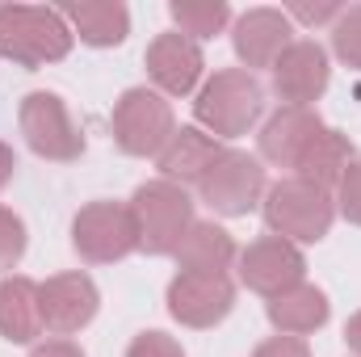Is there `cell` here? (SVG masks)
<instances>
[{"label": "cell", "instance_id": "cell-4", "mask_svg": "<svg viewBox=\"0 0 361 357\" xmlns=\"http://www.w3.org/2000/svg\"><path fill=\"white\" fill-rule=\"evenodd\" d=\"M126 206L139 227V253L147 257H173L193 227V198L173 181H143Z\"/></svg>", "mask_w": 361, "mask_h": 357}, {"label": "cell", "instance_id": "cell-26", "mask_svg": "<svg viewBox=\"0 0 361 357\" xmlns=\"http://www.w3.org/2000/svg\"><path fill=\"white\" fill-rule=\"evenodd\" d=\"M126 357H185V349H180L177 337H169V332L152 328V332H139V337L130 341Z\"/></svg>", "mask_w": 361, "mask_h": 357}, {"label": "cell", "instance_id": "cell-17", "mask_svg": "<svg viewBox=\"0 0 361 357\" xmlns=\"http://www.w3.org/2000/svg\"><path fill=\"white\" fill-rule=\"evenodd\" d=\"M42 332H47V324H42L38 282L25 273L0 277V337L13 345H38Z\"/></svg>", "mask_w": 361, "mask_h": 357}, {"label": "cell", "instance_id": "cell-13", "mask_svg": "<svg viewBox=\"0 0 361 357\" xmlns=\"http://www.w3.org/2000/svg\"><path fill=\"white\" fill-rule=\"evenodd\" d=\"M290 42H294V21L286 17V8L261 4V8L240 13L231 25V47H235V59L244 63V72L273 68Z\"/></svg>", "mask_w": 361, "mask_h": 357}, {"label": "cell", "instance_id": "cell-22", "mask_svg": "<svg viewBox=\"0 0 361 357\" xmlns=\"http://www.w3.org/2000/svg\"><path fill=\"white\" fill-rule=\"evenodd\" d=\"M169 13L177 21V34L193 38L197 47L231 25V4L227 0H173Z\"/></svg>", "mask_w": 361, "mask_h": 357}, {"label": "cell", "instance_id": "cell-30", "mask_svg": "<svg viewBox=\"0 0 361 357\" xmlns=\"http://www.w3.org/2000/svg\"><path fill=\"white\" fill-rule=\"evenodd\" d=\"M13 173H17V156H13V147L0 139V189L13 181Z\"/></svg>", "mask_w": 361, "mask_h": 357}, {"label": "cell", "instance_id": "cell-23", "mask_svg": "<svg viewBox=\"0 0 361 357\" xmlns=\"http://www.w3.org/2000/svg\"><path fill=\"white\" fill-rule=\"evenodd\" d=\"M332 51L345 68L361 72V4L341 8V17L332 21Z\"/></svg>", "mask_w": 361, "mask_h": 357}, {"label": "cell", "instance_id": "cell-31", "mask_svg": "<svg viewBox=\"0 0 361 357\" xmlns=\"http://www.w3.org/2000/svg\"><path fill=\"white\" fill-rule=\"evenodd\" d=\"M345 345H349V353L361 357V311L357 315H349V324H345Z\"/></svg>", "mask_w": 361, "mask_h": 357}, {"label": "cell", "instance_id": "cell-29", "mask_svg": "<svg viewBox=\"0 0 361 357\" xmlns=\"http://www.w3.org/2000/svg\"><path fill=\"white\" fill-rule=\"evenodd\" d=\"M30 357H85V349L76 345V341H68V337H51V341H38Z\"/></svg>", "mask_w": 361, "mask_h": 357}, {"label": "cell", "instance_id": "cell-25", "mask_svg": "<svg viewBox=\"0 0 361 357\" xmlns=\"http://www.w3.org/2000/svg\"><path fill=\"white\" fill-rule=\"evenodd\" d=\"M336 214H345L353 227H361V156L345 169V177L336 185Z\"/></svg>", "mask_w": 361, "mask_h": 357}, {"label": "cell", "instance_id": "cell-15", "mask_svg": "<svg viewBox=\"0 0 361 357\" xmlns=\"http://www.w3.org/2000/svg\"><path fill=\"white\" fill-rule=\"evenodd\" d=\"M328 122L315 114V109H294V105H281L277 114L265 118V126H261V135H257V156H261V164H273V169H290L294 173V164H298V156L307 152V143L324 131Z\"/></svg>", "mask_w": 361, "mask_h": 357}, {"label": "cell", "instance_id": "cell-16", "mask_svg": "<svg viewBox=\"0 0 361 357\" xmlns=\"http://www.w3.org/2000/svg\"><path fill=\"white\" fill-rule=\"evenodd\" d=\"M227 147L206 135L202 126H177V135L169 139V147L156 156V169H160V181H173V185H202V177L214 169V160L223 156Z\"/></svg>", "mask_w": 361, "mask_h": 357}, {"label": "cell", "instance_id": "cell-20", "mask_svg": "<svg viewBox=\"0 0 361 357\" xmlns=\"http://www.w3.org/2000/svg\"><path fill=\"white\" fill-rule=\"evenodd\" d=\"M173 257H177L180 273H227V269L235 265L240 248H235L231 231L219 227L214 219H206V223L193 219V227L185 231V240H180V248Z\"/></svg>", "mask_w": 361, "mask_h": 357}, {"label": "cell", "instance_id": "cell-7", "mask_svg": "<svg viewBox=\"0 0 361 357\" xmlns=\"http://www.w3.org/2000/svg\"><path fill=\"white\" fill-rule=\"evenodd\" d=\"M72 248L89 265H118L139 253V227L126 202H89L72 219Z\"/></svg>", "mask_w": 361, "mask_h": 357}, {"label": "cell", "instance_id": "cell-10", "mask_svg": "<svg viewBox=\"0 0 361 357\" xmlns=\"http://www.w3.org/2000/svg\"><path fill=\"white\" fill-rule=\"evenodd\" d=\"M235 307V282L227 273H177L169 282V315L180 328H214Z\"/></svg>", "mask_w": 361, "mask_h": 357}, {"label": "cell", "instance_id": "cell-24", "mask_svg": "<svg viewBox=\"0 0 361 357\" xmlns=\"http://www.w3.org/2000/svg\"><path fill=\"white\" fill-rule=\"evenodd\" d=\"M25 223H21V214H13L8 206H0V273L8 277L13 269L21 265V257H25Z\"/></svg>", "mask_w": 361, "mask_h": 357}, {"label": "cell", "instance_id": "cell-18", "mask_svg": "<svg viewBox=\"0 0 361 357\" xmlns=\"http://www.w3.org/2000/svg\"><path fill=\"white\" fill-rule=\"evenodd\" d=\"M265 315H269V324L281 332V337H302V341H307L311 332H319V328L328 324L332 303H328V294H324L319 286L298 282V286L281 290L277 298H269Z\"/></svg>", "mask_w": 361, "mask_h": 357}, {"label": "cell", "instance_id": "cell-2", "mask_svg": "<svg viewBox=\"0 0 361 357\" xmlns=\"http://www.w3.org/2000/svg\"><path fill=\"white\" fill-rule=\"evenodd\" d=\"M265 114V85L244 72V68H223L214 72L193 101V118L206 135L223 139H244Z\"/></svg>", "mask_w": 361, "mask_h": 357}, {"label": "cell", "instance_id": "cell-3", "mask_svg": "<svg viewBox=\"0 0 361 357\" xmlns=\"http://www.w3.org/2000/svg\"><path fill=\"white\" fill-rule=\"evenodd\" d=\"M261 214H265L269 236H281V240H290L298 248L302 244H319L332 231V223H336V193L319 189L311 181L281 177L265 189Z\"/></svg>", "mask_w": 361, "mask_h": 357}, {"label": "cell", "instance_id": "cell-9", "mask_svg": "<svg viewBox=\"0 0 361 357\" xmlns=\"http://www.w3.org/2000/svg\"><path fill=\"white\" fill-rule=\"evenodd\" d=\"M38 298H42V324L55 337L85 332L101 311V290L85 269H68V273L38 282Z\"/></svg>", "mask_w": 361, "mask_h": 357}, {"label": "cell", "instance_id": "cell-5", "mask_svg": "<svg viewBox=\"0 0 361 357\" xmlns=\"http://www.w3.org/2000/svg\"><path fill=\"white\" fill-rule=\"evenodd\" d=\"M109 131H114V143L122 156H135V160H147V156H160L169 147V139L177 135V118H173V101L164 92L147 89H126L114 101V114H109Z\"/></svg>", "mask_w": 361, "mask_h": 357}, {"label": "cell", "instance_id": "cell-21", "mask_svg": "<svg viewBox=\"0 0 361 357\" xmlns=\"http://www.w3.org/2000/svg\"><path fill=\"white\" fill-rule=\"evenodd\" d=\"M353 160H357V152H353L349 135H341L336 126H324V131L307 143V152L298 156L294 177L311 181V185H319V189H332V193H336V185H341L345 169H349Z\"/></svg>", "mask_w": 361, "mask_h": 357}, {"label": "cell", "instance_id": "cell-14", "mask_svg": "<svg viewBox=\"0 0 361 357\" xmlns=\"http://www.w3.org/2000/svg\"><path fill=\"white\" fill-rule=\"evenodd\" d=\"M143 68H147L156 92H164V97H189V92L197 89L202 72H206V55H202V47L193 38H185V34L173 30V34H156L152 38L147 55H143Z\"/></svg>", "mask_w": 361, "mask_h": 357}, {"label": "cell", "instance_id": "cell-27", "mask_svg": "<svg viewBox=\"0 0 361 357\" xmlns=\"http://www.w3.org/2000/svg\"><path fill=\"white\" fill-rule=\"evenodd\" d=\"M252 357H311V345L302 341V337H269V341H261Z\"/></svg>", "mask_w": 361, "mask_h": 357}, {"label": "cell", "instance_id": "cell-11", "mask_svg": "<svg viewBox=\"0 0 361 357\" xmlns=\"http://www.w3.org/2000/svg\"><path fill=\"white\" fill-rule=\"evenodd\" d=\"M269 72H273L277 101L281 105H294V109H315V101L328 92V80H332L328 51L315 38H294Z\"/></svg>", "mask_w": 361, "mask_h": 357}, {"label": "cell", "instance_id": "cell-6", "mask_svg": "<svg viewBox=\"0 0 361 357\" xmlns=\"http://www.w3.org/2000/svg\"><path fill=\"white\" fill-rule=\"evenodd\" d=\"M17 126H21V139L25 147L38 156V160H51V164H72L85 156V131L76 126L68 101L59 92L34 89L21 97L17 105Z\"/></svg>", "mask_w": 361, "mask_h": 357}, {"label": "cell", "instance_id": "cell-1", "mask_svg": "<svg viewBox=\"0 0 361 357\" xmlns=\"http://www.w3.org/2000/svg\"><path fill=\"white\" fill-rule=\"evenodd\" d=\"M72 25L51 4H0V59L38 72L72 55Z\"/></svg>", "mask_w": 361, "mask_h": 357}, {"label": "cell", "instance_id": "cell-12", "mask_svg": "<svg viewBox=\"0 0 361 357\" xmlns=\"http://www.w3.org/2000/svg\"><path fill=\"white\" fill-rule=\"evenodd\" d=\"M235 261H240V282L252 294H261V298H277L281 290L307 282V257H302V248L290 244V240H281V236L252 240Z\"/></svg>", "mask_w": 361, "mask_h": 357}, {"label": "cell", "instance_id": "cell-28", "mask_svg": "<svg viewBox=\"0 0 361 357\" xmlns=\"http://www.w3.org/2000/svg\"><path fill=\"white\" fill-rule=\"evenodd\" d=\"M286 17H290V21L319 25V21H336V17H341V4H290Z\"/></svg>", "mask_w": 361, "mask_h": 357}, {"label": "cell", "instance_id": "cell-19", "mask_svg": "<svg viewBox=\"0 0 361 357\" xmlns=\"http://www.w3.org/2000/svg\"><path fill=\"white\" fill-rule=\"evenodd\" d=\"M59 13L85 47H101V51L122 47L130 34V8L122 0H80V4H63Z\"/></svg>", "mask_w": 361, "mask_h": 357}, {"label": "cell", "instance_id": "cell-8", "mask_svg": "<svg viewBox=\"0 0 361 357\" xmlns=\"http://www.w3.org/2000/svg\"><path fill=\"white\" fill-rule=\"evenodd\" d=\"M265 189H269V173H265L261 156L240 152V147H227L197 185L202 202L223 219H240V214L257 210L265 202Z\"/></svg>", "mask_w": 361, "mask_h": 357}]
</instances>
